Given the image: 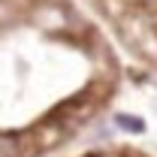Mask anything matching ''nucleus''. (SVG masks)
Segmentation results:
<instances>
[{
	"label": "nucleus",
	"mask_w": 157,
	"mask_h": 157,
	"mask_svg": "<svg viewBox=\"0 0 157 157\" xmlns=\"http://www.w3.org/2000/svg\"><path fill=\"white\" fill-rule=\"evenodd\" d=\"M118 124L127 130H142V121H136V118H118Z\"/></svg>",
	"instance_id": "f257e3e1"
},
{
	"label": "nucleus",
	"mask_w": 157,
	"mask_h": 157,
	"mask_svg": "<svg viewBox=\"0 0 157 157\" xmlns=\"http://www.w3.org/2000/svg\"><path fill=\"white\" fill-rule=\"evenodd\" d=\"M139 3H145V6H157V0H139Z\"/></svg>",
	"instance_id": "f03ea898"
}]
</instances>
